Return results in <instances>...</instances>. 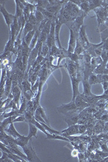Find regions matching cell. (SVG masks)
I'll return each mask as SVG.
<instances>
[{"label": "cell", "mask_w": 108, "mask_h": 162, "mask_svg": "<svg viewBox=\"0 0 108 162\" xmlns=\"http://www.w3.org/2000/svg\"><path fill=\"white\" fill-rule=\"evenodd\" d=\"M64 23L62 20L61 19V18H59L58 16V17L57 18L56 20V26H55V42H57L58 43V46L59 49H62V46H61V44L60 42V40H59V31H60V29L62 26V25Z\"/></svg>", "instance_id": "obj_8"}, {"label": "cell", "mask_w": 108, "mask_h": 162, "mask_svg": "<svg viewBox=\"0 0 108 162\" xmlns=\"http://www.w3.org/2000/svg\"><path fill=\"white\" fill-rule=\"evenodd\" d=\"M21 89L18 86H13L12 89H11V94L13 96V101L16 104V105L18 108V105H19V101H20V99L21 97Z\"/></svg>", "instance_id": "obj_10"}, {"label": "cell", "mask_w": 108, "mask_h": 162, "mask_svg": "<svg viewBox=\"0 0 108 162\" xmlns=\"http://www.w3.org/2000/svg\"><path fill=\"white\" fill-rule=\"evenodd\" d=\"M14 123H12L11 124H9V126L8 127L5 129L4 130L7 133L8 135H10L11 137L15 138L21 136V134H19L17 130H16L15 127H14Z\"/></svg>", "instance_id": "obj_11"}, {"label": "cell", "mask_w": 108, "mask_h": 162, "mask_svg": "<svg viewBox=\"0 0 108 162\" xmlns=\"http://www.w3.org/2000/svg\"><path fill=\"white\" fill-rule=\"evenodd\" d=\"M0 11H1V13L4 15V19H5L6 24H7V26H8V28L9 29V30H10L11 25L13 24V23L14 22V20H15V18H16L15 16L9 14L7 11V10L6 9L4 6V5H2V4H1Z\"/></svg>", "instance_id": "obj_3"}, {"label": "cell", "mask_w": 108, "mask_h": 162, "mask_svg": "<svg viewBox=\"0 0 108 162\" xmlns=\"http://www.w3.org/2000/svg\"><path fill=\"white\" fill-rule=\"evenodd\" d=\"M106 9H107V11H108V6H107V8H106Z\"/></svg>", "instance_id": "obj_39"}, {"label": "cell", "mask_w": 108, "mask_h": 162, "mask_svg": "<svg viewBox=\"0 0 108 162\" xmlns=\"http://www.w3.org/2000/svg\"><path fill=\"white\" fill-rule=\"evenodd\" d=\"M85 28L86 26L85 25H82L80 27L79 32V39H78L82 46H83L84 48H89V45H90L91 44L88 41L85 32Z\"/></svg>", "instance_id": "obj_4"}, {"label": "cell", "mask_w": 108, "mask_h": 162, "mask_svg": "<svg viewBox=\"0 0 108 162\" xmlns=\"http://www.w3.org/2000/svg\"><path fill=\"white\" fill-rule=\"evenodd\" d=\"M104 24L107 28H108V17H107V18H106L105 21L104 22Z\"/></svg>", "instance_id": "obj_37"}, {"label": "cell", "mask_w": 108, "mask_h": 162, "mask_svg": "<svg viewBox=\"0 0 108 162\" xmlns=\"http://www.w3.org/2000/svg\"><path fill=\"white\" fill-rule=\"evenodd\" d=\"M35 13H32L30 14V15L29 16V18L28 19V22L31 23L32 25H34V26H35L36 25H37V23H38V22L37 21L36 18H35V15H34Z\"/></svg>", "instance_id": "obj_29"}, {"label": "cell", "mask_w": 108, "mask_h": 162, "mask_svg": "<svg viewBox=\"0 0 108 162\" xmlns=\"http://www.w3.org/2000/svg\"><path fill=\"white\" fill-rule=\"evenodd\" d=\"M30 138L28 137V136H25L21 135V136L18 137L17 138L15 139L16 144L18 145V146L20 147L21 148L24 147L26 145H27L30 141Z\"/></svg>", "instance_id": "obj_12"}, {"label": "cell", "mask_w": 108, "mask_h": 162, "mask_svg": "<svg viewBox=\"0 0 108 162\" xmlns=\"http://www.w3.org/2000/svg\"><path fill=\"white\" fill-rule=\"evenodd\" d=\"M90 6V11L94 10L96 8L100 7L101 5L104 4L103 1H89Z\"/></svg>", "instance_id": "obj_19"}, {"label": "cell", "mask_w": 108, "mask_h": 162, "mask_svg": "<svg viewBox=\"0 0 108 162\" xmlns=\"http://www.w3.org/2000/svg\"><path fill=\"white\" fill-rule=\"evenodd\" d=\"M72 83L73 90V96L72 101L75 102V99L77 96L80 95V94L78 91V85L80 82V78H77L76 76H70Z\"/></svg>", "instance_id": "obj_7"}, {"label": "cell", "mask_w": 108, "mask_h": 162, "mask_svg": "<svg viewBox=\"0 0 108 162\" xmlns=\"http://www.w3.org/2000/svg\"><path fill=\"white\" fill-rule=\"evenodd\" d=\"M102 52H103V45L95 50V53L98 56H101Z\"/></svg>", "instance_id": "obj_32"}, {"label": "cell", "mask_w": 108, "mask_h": 162, "mask_svg": "<svg viewBox=\"0 0 108 162\" xmlns=\"http://www.w3.org/2000/svg\"><path fill=\"white\" fill-rule=\"evenodd\" d=\"M106 68L108 69V62H107V64H106Z\"/></svg>", "instance_id": "obj_38"}, {"label": "cell", "mask_w": 108, "mask_h": 162, "mask_svg": "<svg viewBox=\"0 0 108 162\" xmlns=\"http://www.w3.org/2000/svg\"><path fill=\"white\" fill-rule=\"evenodd\" d=\"M22 149L25 152V154L27 157L28 162H41L40 159L36 155L35 150L32 147V139H30L28 144L26 145Z\"/></svg>", "instance_id": "obj_1"}, {"label": "cell", "mask_w": 108, "mask_h": 162, "mask_svg": "<svg viewBox=\"0 0 108 162\" xmlns=\"http://www.w3.org/2000/svg\"><path fill=\"white\" fill-rule=\"evenodd\" d=\"M34 15H35V18H36L38 23H41L43 20H44L45 18L44 16V15L42 14V13L41 11H38L37 9L35 11Z\"/></svg>", "instance_id": "obj_27"}, {"label": "cell", "mask_w": 108, "mask_h": 162, "mask_svg": "<svg viewBox=\"0 0 108 162\" xmlns=\"http://www.w3.org/2000/svg\"><path fill=\"white\" fill-rule=\"evenodd\" d=\"M106 68V65L102 63L100 65H98L97 67L95 69L94 73L97 75H103L104 74L105 69Z\"/></svg>", "instance_id": "obj_25"}, {"label": "cell", "mask_w": 108, "mask_h": 162, "mask_svg": "<svg viewBox=\"0 0 108 162\" xmlns=\"http://www.w3.org/2000/svg\"><path fill=\"white\" fill-rule=\"evenodd\" d=\"M35 28V26L34 25H32L31 23H29L28 22H26L25 27L23 30V34L24 35V38H25V36L27 35L28 32H31Z\"/></svg>", "instance_id": "obj_20"}, {"label": "cell", "mask_w": 108, "mask_h": 162, "mask_svg": "<svg viewBox=\"0 0 108 162\" xmlns=\"http://www.w3.org/2000/svg\"><path fill=\"white\" fill-rule=\"evenodd\" d=\"M29 134L27 136L30 139H32V137L37 138V133L38 128L35 126L34 124L29 123Z\"/></svg>", "instance_id": "obj_14"}, {"label": "cell", "mask_w": 108, "mask_h": 162, "mask_svg": "<svg viewBox=\"0 0 108 162\" xmlns=\"http://www.w3.org/2000/svg\"><path fill=\"white\" fill-rule=\"evenodd\" d=\"M80 9L83 11L84 13H87V14L90 11V6H89V1H83L82 4H80Z\"/></svg>", "instance_id": "obj_23"}, {"label": "cell", "mask_w": 108, "mask_h": 162, "mask_svg": "<svg viewBox=\"0 0 108 162\" xmlns=\"http://www.w3.org/2000/svg\"><path fill=\"white\" fill-rule=\"evenodd\" d=\"M78 108H77L75 103L73 101H71V102L66 104H63L62 106L57 108V110L59 113H62L64 115H67L69 113H72L73 111L76 110Z\"/></svg>", "instance_id": "obj_2"}, {"label": "cell", "mask_w": 108, "mask_h": 162, "mask_svg": "<svg viewBox=\"0 0 108 162\" xmlns=\"http://www.w3.org/2000/svg\"></svg>", "instance_id": "obj_40"}, {"label": "cell", "mask_w": 108, "mask_h": 162, "mask_svg": "<svg viewBox=\"0 0 108 162\" xmlns=\"http://www.w3.org/2000/svg\"><path fill=\"white\" fill-rule=\"evenodd\" d=\"M36 110L38 111V113H40V115L41 116L42 118L45 120V122L47 124V125L50 127L49 119H48V117H47V116L46 114H45V111H44V109H43V108H42V107L40 106V107H38V108L36 109Z\"/></svg>", "instance_id": "obj_22"}, {"label": "cell", "mask_w": 108, "mask_h": 162, "mask_svg": "<svg viewBox=\"0 0 108 162\" xmlns=\"http://www.w3.org/2000/svg\"><path fill=\"white\" fill-rule=\"evenodd\" d=\"M40 123L42 124V125L44 127L45 130L47 131V132H48L49 134H57V135H60V134H61V132H59L55 130L52 129L51 127L48 126L47 124L43 123H41V122H40Z\"/></svg>", "instance_id": "obj_26"}, {"label": "cell", "mask_w": 108, "mask_h": 162, "mask_svg": "<svg viewBox=\"0 0 108 162\" xmlns=\"http://www.w3.org/2000/svg\"><path fill=\"white\" fill-rule=\"evenodd\" d=\"M68 70L70 76H76V66L73 62H70L68 64Z\"/></svg>", "instance_id": "obj_21"}, {"label": "cell", "mask_w": 108, "mask_h": 162, "mask_svg": "<svg viewBox=\"0 0 108 162\" xmlns=\"http://www.w3.org/2000/svg\"><path fill=\"white\" fill-rule=\"evenodd\" d=\"M62 136L66 137L79 134V125L74 124L71 125L66 130L62 131Z\"/></svg>", "instance_id": "obj_9"}, {"label": "cell", "mask_w": 108, "mask_h": 162, "mask_svg": "<svg viewBox=\"0 0 108 162\" xmlns=\"http://www.w3.org/2000/svg\"><path fill=\"white\" fill-rule=\"evenodd\" d=\"M36 30H37L36 29H34V30H32L31 32H28L27 35L25 36V38H24L25 42L26 43V44L28 46H29L30 43L32 42V39L34 38Z\"/></svg>", "instance_id": "obj_18"}, {"label": "cell", "mask_w": 108, "mask_h": 162, "mask_svg": "<svg viewBox=\"0 0 108 162\" xmlns=\"http://www.w3.org/2000/svg\"><path fill=\"white\" fill-rule=\"evenodd\" d=\"M86 130V127L85 125H79V133L84 132Z\"/></svg>", "instance_id": "obj_35"}, {"label": "cell", "mask_w": 108, "mask_h": 162, "mask_svg": "<svg viewBox=\"0 0 108 162\" xmlns=\"http://www.w3.org/2000/svg\"><path fill=\"white\" fill-rule=\"evenodd\" d=\"M101 147L104 152L108 153V148L107 145V143H104L103 144H101Z\"/></svg>", "instance_id": "obj_33"}, {"label": "cell", "mask_w": 108, "mask_h": 162, "mask_svg": "<svg viewBox=\"0 0 108 162\" xmlns=\"http://www.w3.org/2000/svg\"><path fill=\"white\" fill-rule=\"evenodd\" d=\"M25 109H26V101H25V97H23L22 103V105H21V108H20V109L18 110V114L23 113V112L25 111Z\"/></svg>", "instance_id": "obj_30"}, {"label": "cell", "mask_w": 108, "mask_h": 162, "mask_svg": "<svg viewBox=\"0 0 108 162\" xmlns=\"http://www.w3.org/2000/svg\"><path fill=\"white\" fill-rule=\"evenodd\" d=\"M47 138L50 139H59L66 142H70V139L68 138L63 136H59V135L57 134H50L49 133L47 136Z\"/></svg>", "instance_id": "obj_17"}, {"label": "cell", "mask_w": 108, "mask_h": 162, "mask_svg": "<svg viewBox=\"0 0 108 162\" xmlns=\"http://www.w3.org/2000/svg\"><path fill=\"white\" fill-rule=\"evenodd\" d=\"M18 115H15L13 116L5 118L4 120L1 122V129H3L4 130L5 129H6L7 126L9 124H11V123H13V120L15 118H16Z\"/></svg>", "instance_id": "obj_15"}, {"label": "cell", "mask_w": 108, "mask_h": 162, "mask_svg": "<svg viewBox=\"0 0 108 162\" xmlns=\"http://www.w3.org/2000/svg\"><path fill=\"white\" fill-rule=\"evenodd\" d=\"M103 50L108 51V39L105 40L103 44Z\"/></svg>", "instance_id": "obj_34"}, {"label": "cell", "mask_w": 108, "mask_h": 162, "mask_svg": "<svg viewBox=\"0 0 108 162\" xmlns=\"http://www.w3.org/2000/svg\"><path fill=\"white\" fill-rule=\"evenodd\" d=\"M83 51V46H82V44H80L78 39H77L76 47H75V49L73 53L76 54V55H80V54L82 53Z\"/></svg>", "instance_id": "obj_24"}, {"label": "cell", "mask_w": 108, "mask_h": 162, "mask_svg": "<svg viewBox=\"0 0 108 162\" xmlns=\"http://www.w3.org/2000/svg\"><path fill=\"white\" fill-rule=\"evenodd\" d=\"M89 82L90 85H95L97 83H99V81L98 79L97 76L95 75L94 74H92L89 77Z\"/></svg>", "instance_id": "obj_28"}, {"label": "cell", "mask_w": 108, "mask_h": 162, "mask_svg": "<svg viewBox=\"0 0 108 162\" xmlns=\"http://www.w3.org/2000/svg\"><path fill=\"white\" fill-rule=\"evenodd\" d=\"M83 94L85 96L93 95L91 92V85H90L89 81H88L87 80H84L83 81Z\"/></svg>", "instance_id": "obj_16"}, {"label": "cell", "mask_w": 108, "mask_h": 162, "mask_svg": "<svg viewBox=\"0 0 108 162\" xmlns=\"http://www.w3.org/2000/svg\"><path fill=\"white\" fill-rule=\"evenodd\" d=\"M25 120V118L24 116H18L16 118L14 119L13 120V123H15V122H24Z\"/></svg>", "instance_id": "obj_31"}, {"label": "cell", "mask_w": 108, "mask_h": 162, "mask_svg": "<svg viewBox=\"0 0 108 162\" xmlns=\"http://www.w3.org/2000/svg\"><path fill=\"white\" fill-rule=\"evenodd\" d=\"M70 40L69 42V46H68L69 47L67 50V52L68 53H73L76 47L77 37H76V34H75L73 29L70 28Z\"/></svg>", "instance_id": "obj_6"}, {"label": "cell", "mask_w": 108, "mask_h": 162, "mask_svg": "<svg viewBox=\"0 0 108 162\" xmlns=\"http://www.w3.org/2000/svg\"><path fill=\"white\" fill-rule=\"evenodd\" d=\"M75 103L77 108H85L89 106L87 102L84 101L83 98L80 95L77 96L75 99Z\"/></svg>", "instance_id": "obj_13"}, {"label": "cell", "mask_w": 108, "mask_h": 162, "mask_svg": "<svg viewBox=\"0 0 108 162\" xmlns=\"http://www.w3.org/2000/svg\"><path fill=\"white\" fill-rule=\"evenodd\" d=\"M103 85V88L105 91H106L108 89V82H103L101 83Z\"/></svg>", "instance_id": "obj_36"}, {"label": "cell", "mask_w": 108, "mask_h": 162, "mask_svg": "<svg viewBox=\"0 0 108 162\" xmlns=\"http://www.w3.org/2000/svg\"><path fill=\"white\" fill-rule=\"evenodd\" d=\"M108 11L106 8L102 7L96 11V15L97 18L98 27H100L102 23H104L108 17Z\"/></svg>", "instance_id": "obj_5"}]
</instances>
